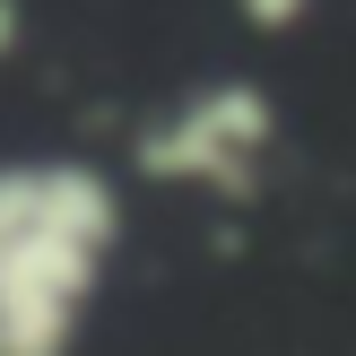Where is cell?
<instances>
[{"mask_svg":"<svg viewBox=\"0 0 356 356\" xmlns=\"http://www.w3.org/2000/svg\"><path fill=\"white\" fill-rule=\"evenodd\" d=\"M278 148V104L252 79H209L174 96L165 113L139 131V174L174 191H209V200H243L261 191V165Z\"/></svg>","mask_w":356,"mask_h":356,"instance_id":"obj_2","label":"cell"},{"mask_svg":"<svg viewBox=\"0 0 356 356\" xmlns=\"http://www.w3.org/2000/svg\"><path fill=\"white\" fill-rule=\"evenodd\" d=\"M122 243V200L79 156L0 165V356H70Z\"/></svg>","mask_w":356,"mask_h":356,"instance_id":"obj_1","label":"cell"},{"mask_svg":"<svg viewBox=\"0 0 356 356\" xmlns=\"http://www.w3.org/2000/svg\"><path fill=\"white\" fill-rule=\"evenodd\" d=\"M26 44V0H0V61Z\"/></svg>","mask_w":356,"mask_h":356,"instance_id":"obj_4","label":"cell"},{"mask_svg":"<svg viewBox=\"0 0 356 356\" xmlns=\"http://www.w3.org/2000/svg\"><path fill=\"white\" fill-rule=\"evenodd\" d=\"M235 9H243V17H252V26H261V35H287V26H296V17H305V9H313V0H235Z\"/></svg>","mask_w":356,"mask_h":356,"instance_id":"obj_3","label":"cell"}]
</instances>
